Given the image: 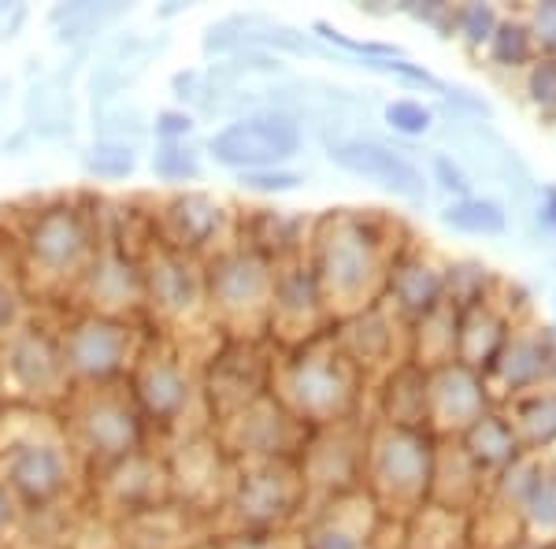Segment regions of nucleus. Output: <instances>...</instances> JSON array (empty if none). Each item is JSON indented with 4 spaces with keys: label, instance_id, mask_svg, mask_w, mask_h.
I'll return each mask as SVG.
<instances>
[{
    "label": "nucleus",
    "instance_id": "nucleus-36",
    "mask_svg": "<svg viewBox=\"0 0 556 549\" xmlns=\"http://www.w3.org/2000/svg\"><path fill=\"white\" fill-rule=\"evenodd\" d=\"M23 275H20V264L8 260V249H4V238H0V338L12 335L15 327L26 320L23 316Z\"/></svg>",
    "mask_w": 556,
    "mask_h": 549
},
{
    "label": "nucleus",
    "instance_id": "nucleus-17",
    "mask_svg": "<svg viewBox=\"0 0 556 549\" xmlns=\"http://www.w3.org/2000/svg\"><path fill=\"white\" fill-rule=\"evenodd\" d=\"M141 286H146V309L164 323H190L193 316H208L204 304V260L167 249L152 238L149 257L141 260Z\"/></svg>",
    "mask_w": 556,
    "mask_h": 549
},
{
    "label": "nucleus",
    "instance_id": "nucleus-38",
    "mask_svg": "<svg viewBox=\"0 0 556 549\" xmlns=\"http://www.w3.org/2000/svg\"><path fill=\"white\" fill-rule=\"evenodd\" d=\"M382 120H386V127L405 134V138H424V134L434 127V112H430L424 101H408V97L386 104Z\"/></svg>",
    "mask_w": 556,
    "mask_h": 549
},
{
    "label": "nucleus",
    "instance_id": "nucleus-45",
    "mask_svg": "<svg viewBox=\"0 0 556 549\" xmlns=\"http://www.w3.org/2000/svg\"><path fill=\"white\" fill-rule=\"evenodd\" d=\"M34 134V141H67L75 134V104L56 108L52 115H45L34 127H26Z\"/></svg>",
    "mask_w": 556,
    "mask_h": 549
},
{
    "label": "nucleus",
    "instance_id": "nucleus-50",
    "mask_svg": "<svg viewBox=\"0 0 556 549\" xmlns=\"http://www.w3.org/2000/svg\"><path fill=\"white\" fill-rule=\"evenodd\" d=\"M26 20H30V8H26V4H8L4 20H0V41L20 38V30H23Z\"/></svg>",
    "mask_w": 556,
    "mask_h": 549
},
{
    "label": "nucleus",
    "instance_id": "nucleus-1",
    "mask_svg": "<svg viewBox=\"0 0 556 549\" xmlns=\"http://www.w3.org/2000/svg\"><path fill=\"white\" fill-rule=\"evenodd\" d=\"M78 457L60 412L0 401V486L23 512L60 509L75 490Z\"/></svg>",
    "mask_w": 556,
    "mask_h": 549
},
{
    "label": "nucleus",
    "instance_id": "nucleus-30",
    "mask_svg": "<svg viewBox=\"0 0 556 549\" xmlns=\"http://www.w3.org/2000/svg\"><path fill=\"white\" fill-rule=\"evenodd\" d=\"M438 220L450 230L460 234H505L508 230V212L501 201L493 197H464V201H453L450 209H442Z\"/></svg>",
    "mask_w": 556,
    "mask_h": 549
},
{
    "label": "nucleus",
    "instance_id": "nucleus-11",
    "mask_svg": "<svg viewBox=\"0 0 556 549\" xmlns=\"http://www.w3.org/2000/svg\"><path fill=\"white\" fill-rule=\"evenodd\" d=\"M167 464V490H172V509L182 512L190 524L197 520H215L223 516L235 490V461L215 442L212 431H197L186 435L172 453L164 457Z\"/></svg>",
    "mask_w": 556,
    "mask_h": 549
},
{
    "label": "nucleus",
    "instance_id": "nucleus-7",
    "mask_svg": "<svg viewBox=\"0 0 556 549\" xmlns=\"http://www.w3.org/2000/svg\"><path fill=\"white\" fill-rule=\"evenodd\" d=\"M101 234L93 230V215L71 201L41 204L30 215L23 238H20V272H38L45 294L75 290V283L93 260Z\"/></svg>",
    "mask_w": 556,
    "mask_h": 549
},
{
    "label": "nucleus",
    "instance_id": "nucleus-15",
    "mask_svg": "<svg viewBox=\"0 0 556 549\" xmlns=\"http://www.w3.org/2000/svg\"><path fill=\"white\" fill-rule=\"evenodd\" d=\"M212 364L201 375V394L208 404L212 423L235 416L249 401L264 398L271 383V360L264 357L260 341L249 338H223L208 357ZM208 423V427H212Z\"/></svg>",
    "mask_w": 556,
    "mask_h": 549
},
{
    "label": "nucleus",
    "instance_id": "nucleus-44",
    "mask_svg": "<svg viewBox=\"0 0 556 549\" xmlns=\"http://www.w3.org/2000/svg\"><path fill=\"white\" fill-rule=\"evenodd\" d=\"M430 171H434V183L442 186L445 194H456L460 201H464V197H471L468 171H464L460 160H453L450 152H434V157H430Z\"/></svg>",
    "mask_w": 556,
    "mask_h": 549
},
{
    "label": "nucleus",
    "instance_id": "nucleus-18",
    "mask_svg": "<svg viewBox=\"0 0 556 549\" xmlns=\"http://www.w3.org/2000/svg\"><path fill=\"white\" fill-rule=\"evenodd\" d=\"M86 312L112 320H138L146 312V286H141V260L123 253L112 241L97 246L93 260L75 283Z\"/></svg>",
    "mask_w": 556,
    "mask_h": 549
},
{
    "label": "nucleus",
    "instance_id": "nucleus-9",
    "mask_svg": "<svg viewBox=\"0 0 556 549\" xmlns=\"http://www.w3.org/2000/svg\"><path fill=\"white\" fill-rule=\"evenodd\" d=\"M0 386L8 401L38 404L56 412L71 394V375L60 353V338L38 320H23L0 349Z\"/></svg>",
    "mask_w": 556,
    "mask_h": 549
},
{
    "label": "nucleus",
    "instance_id": "nucleus-52",
    "mask_svg": "<svg viewBox=\"0 0 556 549\" xmlns=\"http://www.w3.org/2000/svg\"><path fill=\"white\" fill-rule=\"evenodd\" d=\"M30 146H34V134L26 127H20L15 134H8V138L0 141V149H4L8 157H26V149H30Z\"/></svg>",
    "mask_w": 556,
    "mask_h": 549
},
{
    "label": "nucleus",
    "instance_id": "nucleus-28",
    "mask_svg": "<svg viewBox=\"0 0 556 549\" xmlns=\"http://www.w3.org/2000/svg\"><path fill=\"white\" fill-rule=\"evenodd\" d=\"M386 423L424 431V423H427V367L408 364V367H401L397 375H390Z\"/></svg>",
    "mask_w": 556,
    "mask_h": 549
},
{
    "label": "nucleus",
    "instance_id": "nucleus-27",
    "mask_svg": "<svg viewBox=\"0 0 556 549\" xmlns=\"http://www.w3.org/2000/svg\"><path fill=\"white\" fill-rule=\"evenodd\" d=\"M516 453H519V435L508 420L482 412V416L464 431V457L479 467L508 464V461H516Z\"/></svg>",
    "mask_w": 556,
    "mask_h": 549
},
{
    "label": "nucleus",
    "instance_id": "nucleus-51",
    "mask_svg": "<svg viewBox=\"0 0 556 549\" xmlns=\"http://www.w3.org/2000/svg\"><path fill=\"white\" fill-rule=\"evenodd\" d=\"M538 223L542 230H549L556 238V186H545L542 190V204H538Z\"/></svg>",
    "mask_w": 556,
    "mask_h": 549
},
{
    "label": "nucleus",
    "instance_id": "nucleus-46",
    "mask_svg": "<svg viewBox=\"0 0 556 549\" xmlns=\"http://www.w3.org/2000/svg\"><path fill=\"white\" fill-rule=\"evenodd\" d=\"M527 89H531V101L542 108H556V57L538 60L531 67V78H527Z\"/></svg>",
    "mask_w": 556,
    "mask_h": 549
},
{
    "label": "nucleus",
    "instance_id": "nucleus-5",
    "mask_svg": "<svg viewBox=\"0 0 556 549\" xmlns=\"http://www.w3.org/2000/svg\"><path fill=\"white\" fill-rule=\"evenodd\" d=\"M275 260L249 249L245 241L230 249H215L204 260V304H208L212 327L227 338L256 341L267 330V309H271Z\"/></svg>",
    "mask_w": 556,
    "mask_h": 549
},
{
    "label": "nucleus",
    "instance_id": "nucleus-13",
    "mask_svg": "<svg viewBox=\"0 0 556 549\" xmlns=\"http://www.w3.org/2000/svg\"><path fill=\"white\" fill-rule=\"evenodd\" d=\"M304 146V130L293 115L286 112H253L241 115V120L227 123L223 130H215L208 138V157L219 167L230 171H267V167H282Z\"/></svg>",
    "mask_w": 556,
    "mask_h": 549
},
{
    "label": "nucleus",
    "instance_id": "nucleus-55",
    "mask_svg": "<svg viewBox=\"0 0 556 549\" xmlns=\"http://www.w3.org/2000/svg\"><path fill=\"white\" fill-rule=\"evenodd\" d=\"M516 549H534V546H516Z\"/></svg>",
    "mask_w": 556,
    "mask_h": 549
},
{
    "label": "nucleus",
    "instance_id": "nucleus-31",
    "mask_svg": "<svg viewBox=\"0 0 556 549\" xmlns=\"http://www.w3.org/2000/svg\"><path fill=\"white\" fill-rule=\"evenodd\" d=\"M149 167L160 183H197L204 175V164H201V149L193 141H156L149 157Z\"/></svg>",
    "mask_w": 556,
    "mask_h": 549
},
{
    "label": "nucleus",
    "instance_id": "nucleus-34",
    "mask_svg": "<svg viewBox=\"0 0 556 549\" xmlns=\"http://www.w3.org/2000/svg\"><path fill=\"white\" fill-rule=\"evenodd\" d=\"M516 423L523 431L527 446H549L556 438V398L549 394H534L516 404Z\"/></svg>",
    "mask_w": 556,
    "mask_h": 549
},
{
    "label": "nucleus",
    "instance_id": "nucleus-19",
    "mask_svg": "<svg viewBox=\"0 0 556 549\" xmlns=\"http://www.w3.org/2000/svg\"><path fill=\"white\" fill-rule=\"evenodd\" d=\"M327 157L334 167L349 171V175H361L379 183L382 190L405 197L408 204H424L427 201V183L424 171H419L401 149L386 146L375 138H330L327 141Z\"/></svg>",
    "mask_w": 556,
    "mask_h": 549
},
{
    "label": "nucleus",
    "instance_id": "nucleus-2",
    "mask_svg": "<svg viewBox=\"0 0 556 549\" xmlns=\"http://www.w3.org/2000/svg\"><path fill=\"white\" fill-rule=\"evenodd\" d=\"M393 260L386 253L379 223L367 220V215L338 212L319 220L316 260L308 267L316 275L323 309L353 312V316L371 309L375 297H379V283H386Z\"/></svg>",
    "mask_w": 556,
    "mask_h": 549
},
{
    "label": "nucleus",
    "instance_id": "nucleus-8",
    "mask_svg": "<svg viewBox=\"0 0 556 549\" xmlns=\"http://www.w3.org/2000/svg\"><path fill=\"white\" fill-rule=\"evenodd\" d=\"M64 367L71 386H93V383H119L127 379L130 364L138 360L146 346V330H138L134 320H112L78 312L56 330Z\"/></svg>",
    "mask_w": 556,
    "mask_h": 549
},
{
    "label": "nucleus",
    "instance_id": "nucleus-37",
    "mask_svg": "<svg viewBox=\"0 0 556 549\" xmlns=\"http://www.w3.org/2000/svg\"><path fill=\"white\" fill-rule=\"evenodd\" d=\"M523 512L538 531H556V472H534L523 498Z\"/></svg>",
    "mask_w": 556,
    "mask_h": 549
},
{
    "label": "nucleus",
    "instance_id": "nucleus-3",
    "mask_svg": "<svg viewBox=\"0 0 556 549\" xmlns=\"http://www.w3.org/2000/svg\"><path fill=\"white\" fill-rule=\"evenodd\" d=\"M56 412L78 464H86L89 472H104V467L127 461V457L146 449L149 427L141 420L127 379L71 386V394Z\"/></svg>",
    "mask_w": 556,
    "mask_h": 549
},
{
    "label": "nucleus",
    "instance_id": "nucleus-49",
    "mask_svg": "<svg viewBox=\"0 0 556 549\" xmlns=\"http://www.w3.org/2000/svg\"><path fill=\"white\" fill-rule=\"evenodd\" d=\"M442 97H445V101H453V104H460V108H468L471 115H486V120H490V104L482 101V97H471V89H464V86H445V89H442Z\"/></svg>",
    "mask_w": 556,
    "mask_h": 549
},
{
    "label": "nucleus",
    "instance_id": "nucleus-20",
    "mask_svg": "<svg viewBox=\"0 0 556 549\" xmlns=\"http://www.w3.org/2000/svg\"><path fill=\"white\" fill-rule=\"evenodd\" d=\"M323 316V297L316 286V275L301 257L278 260L275 283H271V309H267V330L271 335H293L290 341L316 338V323Z\"/></svg>",
    "mask_w": 556,
    "mask_h": 549
},
{
    "label": "nucleus",
    "instance_id": "nucleus-40",
    "mask_svg": "<svg viewBox=\"0 0 556 549\" xmlns=\"http://www.w3.org/2000/svg\"><path fill=\"white\" fill-rule=\"evenodd\" d=\"M453 26L464 34L468 45H490L493 30H497V12L490 4H464V8H453Z\"/></svg>",
    "mask_w": 556,
    "mask_h": 549
},
{
    "label": "nucleus",
    "instance_id": "nucleus-26",
    "mask_svg": "<svg viewBox=\"0 0 556 549\" xmlns=\"http://www.w3.org/2000/svg\"><path fill=\"white\" fill-rule=\"evenodd\" d=\"M182 527H190V520L172 506L134 516L127 524H115V531L123 535L119 549H190V542H178Z\"/></svg>",
    "mask_w": 556,
    "mask_h": 549
},
{
    "label": "nucleus",
    "instance_id": "nucleus-12",
    "mask_svg": "<svg viewBox=\"0 0 556 549\" xmlns=\"http://www.w3.org/2000/svg\"><path fill=\"white\" fill-rule=\"evenodd\" d=\"M304 506V479L298 461H241L235 464V490L223 509L227 531H282Z\"/></svg>",
    "mask_w": 556,
    "mask_h": 549
},
{
    "label": "nucleus",
    "instance_id": "nucleus-21",
    "mask_svg": "<svg viewBox=\"0 0 556 549\" xmlns=\"http://www.w3.org/2000/svg\"><path fill=\"white\" fill-rule=\"evenodd\" d=\"M156 230L160 246L208 260L212 246H219V238L227 234V209L208 194H175L172 201H164Z\"/></svg>",
    "mask_w": 556,
    "mask_h": 549
},
{
    "label": "nucleus",
    "instance_id": "nucleus-39",
    "mask_svg": "<svg viewBox=\"0 0 556 549\" xmlns=\"http://www.w3.org/2000/svg\"><path fill=\"white\" fill-rule=\"evenodd\" d=\"M312 30L319 34L327 45H334V49H342L349 52V57H356V64L361 60H397V57H405V52L397 49V45H386V41H356V38H349V34L342 30H334L330 23H312Z\"/></svg>",
    "mask_w": 556,
    "mask_h": 549
},
{
    "label": "nucleus",
    "instance_id": "nucleus-35",
    "mask_svg": "<svg viewBox=\"0 0 556 549\" xmlns=\"http://www.w3.org/2000/svg\"><path fill=\"white\" fill-rule=\"evenodd\" d=\"M534 52V34L527 23H497L490 38V57L497 67H523L531 64Z\"/></svg>",
    "mask_w": 556,
    "mask_h": 549
},
{
    "label": "nucleus",
    "instance_id": "nucleus-41",
    "mask_svg": "<svg viewBox=\"0 0 556 549\" xmlns=\"http://www.w3.org/2000/svg\"><path fill=\"white\" fill-rule=\"evenodd\" d=\"M212 549H304L301 538L286 531H235V535H212Z\"/></svg>",
    "mask_w": 556,
    "mask_h": 549
},
{
    "label": "nucleus",
    "instance_id": "nucleus-10",
    "mask_svg": "<svg viewBox=\"0 0 556 549\" xmlns=\"http://www.w3.org/2000/svg\"><path fill=\"white\" fill-rule=\"evenodd\" d=\"M367 479L382 506L424 509V498L434 483V442L416 427L382 423L364 446Z\"/></svg>",
    "mask_w": 556,
    "mask_h": 549
},
{
    "label": "nucleus",
    "instance_id": "nucleus-23",
    "mask_svg": "<svg viewBox=\"0 0 556 549\" xmlns=\"http://www.w3.org/2000/svg\"><path fill=\"white\" fill-rule=\"evenodd\" d=\"M486 409V379L475 367L450 360L427 372V423L442 431H468Z\"/></svg>",
    "mask_w": 556,
    "mask_h": 549
},
{
    "label": "nucleus",
    "instance_id": "nucleus-6",
    "mask_svg": "<svg viewBox=\"0 0 556 549\" xmlns=\"http://www.w3.org/2000/svg\"><path fill=\"white\" fill-rule=\"evenodd\" d=\"M127 386L138 401V412L146 427H156L160 435H197L190 427L193 404L204 401L201 379H197L190 357L182 346L167 335H146L138 360L127 372Z\"/></svg>",
    "mask_w": 556,
    "mask_h": 549
},
{
    "label": "nucleus",
    "instance_id": "nucleus-47",
    "mask_svg": "<svg viewBox=\"0 0 556 549\" xmlns=\"http://www.w3.org/2000/svg\"><path fill=\"white\" fill-rule=\"evenodd\" d=\"M534 41H542L545 49L556 52V0H545L534 12V26H531Z\"/></svg>",
    "mask_w": 556,
    "mask_h": 549
},
{
    "label": "nucleus",
    "instance_id": "nucleus-33",
    "mask_svg": "<svg viewBox=\"0 0 556 549\" xmlns=\"http://www.w3.org/2000/svg\"><path fill=\"white\" fill-rule=\"evenodd\" d=\"M301 546L304 549H367V538L361 527H353L342 512H338V506H330V512H323L308 535L301 538Z\"/></svg>",
    "mask_w": 556,
    "mask_h": 549
},
{
    "label": "nucleus",
    "instance_id": "nucleus-42",
    "mask_svg": "<svg viewBox=\"0 0 556 549\" xmlns=\"http://www.w3.org/2000/svg\"><path fill=\"white\" fill-rule=\"evenodd\" d=\"M238 183L249 194H293L304 183V175L286 167H267V171H245V175H238Z\"/></svg>",
    "mask_w": 556,
    "mask_h": 549
},
{
    "label": "nucleus",
    "instance_id": "nucleus-29",
    "mask_svg": "<svg viewBox=\"0 0 556 549\" xmlns=\"http://www.w3.org/2000/svg\"><path fill=\"white\" fill-rule=\"evenodd\" d=\"M149 115L138 101H115L108 108H97L93 112V138L97 141H112V146H130L138 149L141 141L149 138Z\"/></svg>",
    "mask_w": 556,
    "mask_h": 549
},
{
    "label": "nucleus",
    "instance_id": "nucleus-4",
    "mask_svg": "<svg viewBox=\"0 0 556 549\" xmlns=\"http://www.w3.org/2000/svg\"><path fill=\"white\" fill-rule=\"evenodd\" d=\"M271 398L301 427H334L345 423L356 404V367L338 341L308 338L293 346L282 364H271Z\"/></svg>",
    "mask_w": 556,
    "mask_h": 549
},
{
    "label": "nucleus",
    "instance_id": "nucleus-14",
    "mask_svg": "<svg viewBox=\"0 0 556 549\" xmlns=\"http://www.w3.org/2000/svg\"><path fill=\"white\" fill-rule=\"evenodd\" d=\"M212 435L235 464L298 461V449H304V442H308V427H301L271 394L249 401L235 416L212 423Z\"/></svg>",
    "mask_w": 556,
    "mask_h": 549
},
{
    "label": "nucleus",
    "instance_id": "nucleus-53",
    "mask_svg": "<svg viewBox=\"0 0 556 549\" xmlns=\"http://www.w3.org/2000/svg\"><path fill=\"white\" fill-rule=\"evenodd\" d=\"M178 12H186V4H167L156 12V20H172V15H178Z\"/></svg>",
    "mask_w": 556,
    "mask_h": 549
},
{
    "label": "nucleus",
    "instance_id": "nucleus-24",
    "mask_svg": "<svg viewBox=\"0 0 556 549\" xmlns=\"http://www.w3.org/2000/svg\"><path fill=\"white\" fill-rule=\"evenodd\" d=\"M549 372H556L553 341L545 335H516V338L501 341V349L493 353L482 379L497 375L508 390L519 394V390H531V386H538L542 379H549Z\"/></svg>",
    "mask_w": 556,
    "mask_h": 549
},
{
    "label": "nucleus",
    "instance_id": "nucleus-25",
    "mask_svg": "<svg viewBox=\"0 0 556 549\" xmlns=\"http://www.w3.org/2000/svg\"><path fill=\"white\" fill-rule=\"evenodd\" d=\"M386 286H390L393 301L405 316L424 320L430 309L445 301V272H438L427 257H397L386 275Z\"/></svg>",
    "mask_w": 556,
    "mask_h": 549
},
{
    "label": "nucleus",
    "instance_id": "nucleus-16",
    "mask_svg": "<svg viewBox=\"0 0 556 549\" xmlns=\"http://www.w3.org/2000/svg\"><path fill=\"white\" fill-rule=\"evenodd\" d=\"M93 498L97 509L108 524H127L134 516L167 509L172 506V490H167V464L164 457L134 453L127 461L93 472Z\"/></svg>",
    "mask_w": 556,
    "mask_h": 549
},
{
    "label": "nucleus",
    "instance_id": "nucleus-22",
    "mask_svg": "<svg viewBox=\"0 0 556 549\" xmlns=\"http://www.w3.org/2000/svg\"><path fill=\"white\" fill-rule=\"evenodd\" d=\"M167 45H172L167 34L146 38V34H138V30L119 34V38L108 45L101 52V60L93 64V71H89V101H93V112L97 108L123 101L127 89L138 86V78L146 75L149 64L167 49Z\"/></svg>",
    "mask_w": 556,
    "mask_h": 549
},
{
    "label": "nucleus",
    "instance_id": "nucleus-48",
    "mask_svg": "<svg viewBox=\"0 0 556 549\" xmlns=\"http://www.w3.org/2000/svg\"><path fill=\"white\" fill-rule=\"evenodd\" d=\"M20 520H23V509L15 506L12 494L0 486V549H8V542H12V535H15V527H20Z\"/></svg>",
    "mask_w": 556,
    "mask_h": 549
},
{
    "label": "nucleus",
    "instance_id": "nucleus-43",
    "mask_svg": "<svg viewBox=\"0 0 556 549\" xmlns=\"http://www.w3.org/2000/svg\"><path fill=\"white\" fill-rule=\"evenodd\" d=\"M149 130L156 134V141H190L197 130V120L186 108H160L149 120Z\"/></svg>",
    "mask_w": 556,
    "mask_h": 549
},
{
    "label": "nucleus",
    "instance_id": "nucleus-32",
    "mask_svg": "<svg viewBox=\"0 0 556 549\" xmlns=\"http://www.w3.org/2000/svg\"><path fill=\"white\" fill-rule=\"evenodd\" d=\"M138 171V149L112 146V141H93L83 152V175L97 183H123Z\"/></svg>",
    "mask_w": 556,
    "mask_h": 549
},
{
    "label": "nucleus",
    "instance_id": "nucleus-54",
    "mask_svg": "<svg viewBox=\"0 0 556 549\" xmlns=\"http://www.w3.org/2000/svg\"><path fill=\"white\" fill-rule=\"evenodd\" d=\"M4 12H8V4H0V20H4Z\"/></svg>",
    "mask_w": 556,
    "mask_h": 549
}]
</instances>
